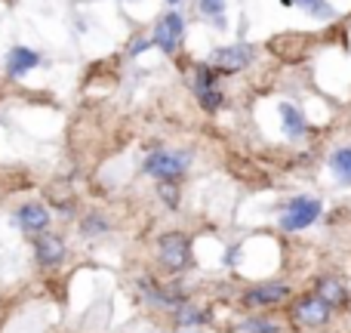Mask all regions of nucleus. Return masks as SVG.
I'll list each match as a JSON object with an SVG mask.
<instances>
[{
	"label": "nucleus",
	"mask_w": 351,
	"mask_h": 333,
	"mask_svg": "<svg viewBox=\"0 0 351 333\" xmlns=\"http://www.w3.org/2000/svg\"><path fill=\"white\" fill-rule=\"evenodd\" d=\"M250 47H241V43H234V47H219L216 53H213V68L216 71H241V68L250 65Z\"/></svg>",
	"instance_id": "8"
},
{
	"label": "nucleus",
	"mask_w": 351,
	"mask_h": 333,
	"mask_svg": "<svg viewBox=\"0 0 351 333\" xmlns=\"http://www.w3.org/2000/svg\"><path fill=\"white\" fill-rule=\"evenodd\" d=\"M293 321L305 330H317V328H327L330 318H333V306L324 303L317 293H308V297H299L290 309Z\"/></svg>",
	"instance_id": "2"
},
{
	"label": "nucleus",
	"mask_w": 351,
	"mask_h": 333,
	"mask_svg": "<svg viewBox=\"0 0 351 333\" xmlns=\"http://www.w3.org/2000/svg\"><path fill=\"white\" fill-rule=\"evenodd\" d=\"M158 256L167 272H182V268L191 262V241H188V235H182V231H167L158 241Z\"/></svg>",
	"instance_id": "3"
},
{
	"label": "nucleus",
	"mask_w": 351,
	"mask_h": 333,
	"mask_svg": "<svg viewBox=\"0 0 351 333\" xmlns=\"http://www.w3.org/2000/svg\"><path fill=\"white\" fill-rule=\"evenodd\" d=\"M182 34H185V25H182L179 12H167L164 19L154 28V43H158L164 53H176V47L182 43Z\"/></svg>",
	"instance_id": "7"
},
{
	"label": "nucleus",
	"mask_w": 351,
	"mask_h": 333,
	"mask_svg": "<svg viewBox=\"0 0 351 333\" xmlns=\"http://www.w3.org/2000/svg\"><path fill=\"white\" fill-rule=\"evenodd\" d=\"M170 3H176V0H170Z\"/></svg>",
	"instance_id": "22"
},
{
	"label": "nucleus",
	"mask_w": 351,
	"mask_h": 333,
	"mask_svg": "<svg viewBox=\"0 0 351 333\" xmlns=\"http://www.w3.org/2000/svg\"><path fill=\"white\" fill-rule=\"evenodd\" d=\"M19 225L25 231H31V235H43L49 225V210L43 204H25L19 210Z\"/></svg>",
	"instance_id": "10"
},
{
	"label": "nucleus",
	"mask_w": 351,
	"mask_h": 333,
	"mask_svg": "<svg viewBox=\"0 0 351 333\" xmlns=\"http://www.w3.org/2000/svg\"><path fill=\"white\" fill-rule=\"evenodd\" d=\"M280 124H284V133L290 136V139H299V136L308 133V121H305L302 108H296V105H290V102L280 105Z\"/></svg>",
	"instance_id": "12"
},
{
	"label": "nucleus",
	"mask_w": 351,
	"mask_h": 333,
	"mask_svg": "<svg viewBox=\"0 0 351 333\" xmlns=\"http://www.w3.org/2000/svg\"><path fill=\"white\" fill-rule=\"evenodd\" d=\"M293 3L315 19H333V6H330L327 0H293Z\"/></svg>",
	"instance_id": "16"
},
{
	"label": "nucleus",
	"mask_w": 351,
	"mask_h": 333,
	"mask_svg": "<svg viewBox=\"0 0 351 333\" xmlns=\"http://www.w3.org/2000/svg\"><path fill=\"white\" fill-rule=\"evenodd\" d=\"M194 96L204 105V111H216L222 105V93L216 87V71L210 65H197L194 68Z\"/></svg>",
	"instance_id": "6"
},
{
	"label": "nucleus",
	"mask_w": 351,
	"mask_h": 333,
	"mask_svg": "<svg viewBox=\"0 0 351 333\" xmlns=\"http://www.w3.org/2000/svg\"><path fill=\"white\" fill-rule=\"evenodd\" d=\"M188 164H191V158L185 152H154L145 161V173L160 182H176L188 170Z\"/></svg>",
	"instance_id": "4"
},
{
	"label": "nucleus",
	"mask_w": 351,
	"mask_h": 333,
	"mask_svg": "<svg viewBox=\"0 0 351 333\" xmlns=\"http://www.w3.org/2000/svg\"><path fill=\"white\" fill-rule=\"evenodd\" d=\"M315 293L324 299V303H330V306H333V309H342V306L348 303V290H346V284H342L339 278H330V275H324V278H317Z\"/></svg>",
	"instance_id": "11"
},
{
	"label": "nucleus",
	"mask_w": 351,
	"mask_h": 333,
	"mask_svg": "<svg viewBox=\"0 0 351 333\" xmlns=\"http://www.w3.org/2000/svg\"><path fill=\"white\" fill-rule=\"evenodd\" d=\"M176 333H197V328H179Z\"/></svg>",
	"instance_id": "21"
},
{
	"label": "nucleus",
	"mask_w": 351,
	"mask_h": 333,
	"mask_svg": "<svg viewBox=\"0 0 351 333\" xmlns=\"http://www.w3.org/2000/svg\"><path fill=\"white\" fill-rule=\"evenodd\" d=\"M200 12H204L206 19H216L219 28L225 25V19H222V12H225V0H200Z\"/></svg>",
	"instance_id": "18"
},
{
	"label": "nucleus",
	"mask_w": 351,
	"mask_h": 333,
	"mask_svg": "<svg viewBox=\"0 0 351 333\" xmlns=\"http://www.w3.org/2000/svg\"><path fill=\"white\" fill-rule=\"evenodd\" d=\"M200 321H204V315H200L197 306L182 303L179 309H176V324H179V328H197Z\"/></svg>",
	"instance_id": "15"
},
{
	"label": "nucleus",
	"mask_w": 351,
	"mask_h": 333,
	"mask_svg": "<svg viewBox=\"0 0 351 333\" xmlns=\"http://www.w3.org/2000/svg\"><path fill=\"white\" fill-rule=\"evenodd\" d=\"M34 253L40 266H59L65 260V241L59 235H53V231H43L34 241Z\"/></svg>",
	"instance_id": "9"
},
{
	"label": "nucleus",
	"mask_w": 351,
	"mask_h": 333,
	"mask_svg": "<svg viewBox=\"0 0 351 333\" xmlns=\"http://www.w3.org/2000/svg\"><path fill=\"white\" fill-rule=\"evenodd\" d=\"M321 213H324L321 200L299 194V198H293L290 204L280 210V229L284 231H302V229H308V225H315L317 219H321Z\"/></svg>",
	"instance_id": "1"
},
{
	"label": "nucleus",
	"mask_w": 351,
	"mask_h": 333,
	"mask_svg": "<svg viewBox=\"0 0 351 333\" xmlns=\"http://www.w3.org/2000/svg\"><path fill=\"white\" fill-rule=\"evenodd\" d=\"M330 170H333L336 176H339V182H346L351 185V148H336L333 154H330Z\"/></svg>",
	"instance_id": "14"
},
{
	"label": "nucleus",
	"mask_w": 351,
	"mask_h": 333,
	"mask_svg": "<svg viewBox=\"0 0 351 333\" xmlns=\"http://www.w3.org/2000/svg\"><path fill=\"white\" fill-rule=\"evenodd\" d=\"M284 299H290V287L280 281H265L259 287H250L243 293V306L247 309H268V306H280Z\"/></svg>",
	"instance_id": "5"
},
{
	"label": "nucleus",
	"mask_w": 351,
	"mask_h": 333,
	"mask_svg": "<svg viewBox=\"0 0 351 333\" xmlns=\"http://www.w3.org/2000/svg\"><path fill=\"white\" fill-rule=\"evenodd\" d=\"M108 231V222H105L99 213H93V216H86L84 222H80V235L84 238H99V235H105Z\"/></svg>",
	"instance_id": "17"
},
{
	"label": "nucleus",
	"mask_w": 351,
	"mask_h": 333,
	"mask_svg": "<svg viewBox=\"0 0 351 333\" xmlns=\"http://www.w3.org/2000/svg\"><path fill=\"white\" fill-rule=\"evenodd\" d=\"M158 194L164 198V204L176 210L179 207V188H176V182H158Z\"/></svg>",
	"instance_id": "19"
},
{
	"label": "nucleus",
	"mask_w": 351,
	"mask_h": 333,
	"mask_svg": "<svg viewBox=\"0 0 351 333\" xmlns=\"http://www.w3.org/2000/svg\"><path fill=\"white\" fill-rule=\"evenodd\" d=\"M37 53L34 49H28V47H16L10 53V59H6V74L10 78H22V74H28L31 68H37Z\"/></svg>",
	"instance_id": "13"
},
{
	"label": "nucleus",
	"mask_w": 351,
	"mask_h": 333,
	"mask_svg": "<svg viewBox=\"0 0 351 333\" xmlns=\"http://www.w3.org/2000/svg\"><path fill=\"white\" fill-rule=\"evenodd\" d=\"M243 330H250V333H280L278 324L265 321V318H250V321H243Z\"/></svg>",
	"instance_id": "20"
}]
</instances>
